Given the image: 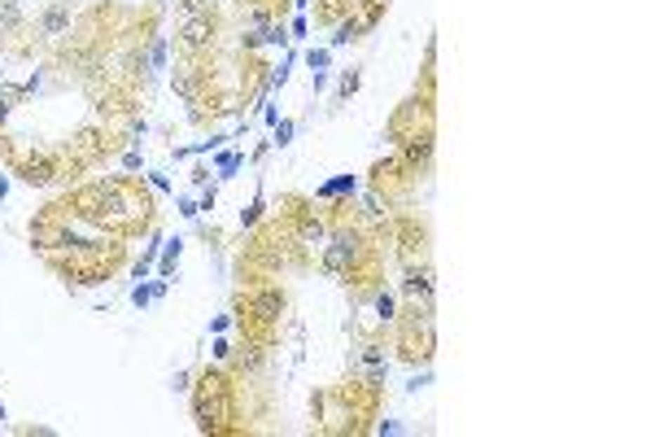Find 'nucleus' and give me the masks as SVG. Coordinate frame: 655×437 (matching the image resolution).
Returning <instances> with one entry per match:
<instances>
[{
  "instance_id": "f257e3e1",
  "label": "nucleus",
  "mask_w": 655,
  "mask_h": 437,
  "mask_svg": "<svg viewBox=\"0 0 655 437\" xmlns=\"http://www.w3.org/2000/svg\"><path fill=\"white\" fill-rule=\"evenodd\" d=\"M192 411L201 433H241V407H236V385L223 372H201L192 389Z\"/></svg>"
},
{
  "instance_id": "f03ea898",
  "label": "nucleus",
  "mask_w": 655,
  "mask_h": 437,
  "mask_svg": "<svg viewBox=\"0 0 655 437\" xmlns=\"http://www.w3.org/2000/svg\"><path fill=\"white\" fill-rule=\"evenodd\" d=\"M389 328H393V354H398V363H406V367H428L432 363V350H437L432 306L402 302L398 320H393Z\"/></svg>"
},
{
  "instance_id": "7ed1b4c3",
  "label": "nucleus",
  "mask_w": 655,
  "mask_h": 437,
  "mask_svg": "<svg viewBox=\"0 0 655 437\" xmlns=\"http://www.w3.org/2000/svg\"><path fill=\"white\" fill-rule=\"evenodd\" d=\"M415 184H420V175H411L406 162H402L398 153H393V157H385V162H376V167H371L367 193H376V197L385 202V210H389V206H402L406 197L415 193Z\"/></svg>"
},
{
  "instance_id": "20e7f679",
  "label": "nucleus",
  "mask_w": 655,
  "mask_h": 437,
  "mask_svg": "<svg viewBox=\"0 0 655 437\" xmlns=\"http://www.w3.org/2000/svg\"><path fill=\"white\" fill-rule=\"evenodd\" d=\"M437 131V118H432V92H415L406 105H398V114L389 118V141L402 145L411 136H424Z\"/></svg>"
},
{
  "instance_id": "39448f33",
  "label": "nucleus",
  "mask_w": 655,
  "mask_h": 437,
  "mask_svg": "<svg viewBox=\"0 0 655 437\" xmlns=\"http://www.w3.org/2000/svg\"><path fill=\"white\" fill-rule=\"evenodd\" d=\"M210 48H214V13L184 18V27H180V53L184 57H201Z\"/></svg>"
},
{
  "instance_id": "423d86ee",
  "label": "nucleus",
  "mask_w": 655,
  "mask_h": 437,
  "mask_svg": "<svg viewBox=\"0 0 655 437\" xmlns=\"http://www.w3.org/2000/svg\"><path fill=\"white\" fill-rule=\"evenodd\" d=\"M66 31H70V5H66V0H53L48 9H39V18H35V35L57 39V35H66Z\"/></svg>"
},
{
  "instance_id": "0eeeda50",
  "label": "nucleus",
  "mask_w": 655,
  "mask_h": 437,
  "mask_svg": "<svg viewBox=\"0 0 655 437\" xmlns=\"http://www.w3.org/2000/svg\"><path fill=\"white\" fill-rule=\"evenodd\" d=\"M354 193H359V180H354V175H332V180H324L319 188H315L319 202H350Z\"/></svg>"
},
{
  "instance_id": "6e6552de",
  "label": "nucleus",
  "mask_w": 655,
  "mask_h": 437,
  "mask_svg": "<svg viewBox=\"0 0 655 437\" xmlns=\"http://www.w3.org/2000/svg\"><path fill=\"white\" fill-rule=\"evenodd\" d=\"M371 302H376V324H381V328H389L393 320H398V297H393V293L376 289V293H371Z\"/></svg>"
},
{
  "instance_id": "1a4fd4ad",
  "label": "nucleus",
  "mask_w": 655,
  "mask_h": 437,
  "mask_svg": "<svg viewBox=\"0 0 655 437\" xmlns=\"http://www.w3.org/2000/svg\"><path fill=\"white\" fill-rule=\"evenodd\" d=\"M180 254H184V241L180 236H171V241H162V263H157V271H162V280H171L175 267H180Z\"/></svg>"
},
{
  "instance_id": "9d476101",
  "label": "nucleus",
  "mask_w": 655,
  "mask_h": 437,
  "mask_svg": "<svg viewBox=\"0 0 655 437\" xmlns=\"http://www.w3.org/2000/svg\"><path fill=\"white\" fill-rule=\"evenodd\" d=\"M241 167H245V153H241V149H227V153H214V175H218V180H232V175L241 171Z\"/></svg>"
},
{
  "instance_id": "9b49d317",
  "label": "nucleus",
  "mask_w": 655,
  "mask_h": 437,
  "mask_svg": "<svg viewBox=\"0 0 655 437\" xmlns=\"http://www.w3.org/2000/svg\"><path fill=\"white\" fill-rule=\"evenodd\" d=\"M354 39H363V27H359V18H341V22H336V35H332V44L328 48H345V44H354Z\"/></svg>"
},
{
  "instance_id": "f8f14e48",
  "label": "nucleus",
  "mask_w": 655,
  "mask_h": 437,
  "mask_svg": "<svg viewBox=\"0 0 655 437\" xmlns=\"http://www.w3.org/2000/svg\"><path fill=\"white\" fill-rule=\"evenodd\" d=\"M258 39H263V44H271V48H284V44H289V31H284V22H267L263 31H258Z\"/></svg>"
},
{
  "instance_id": "ddd939ff",
  "label": "nucleus",
  "mask_w": 655,
  "mask_h": 437,
  "mask_svg": "<svg viewBox=\"0 0 655 437\" xmlns=\"http://www.w3.org/2000/svg\"><path fill=\"white\" fill-rule=\"evenodd\" d=\"M306 66H310L315 74H324V70L332 66V48H310V53H306Z\"/></svg>"
},
{
  "instance_id": "4468645a",
  "label": "nucleus",
  "mask_w": 655,
  "mask_h": 437,
  "mask_svg": "<svg viewBox=\"0 0 655 437\" xmlns=\"http://www.w3.org/2000/svg\"><path fill=\"white\" fill-rule=\"evenodd\" d=\"M293 131H297V123H293V118H275V145H280V149L293 141Z\"/></svg>"
},
{
  "instance_id": "2eb2a0df",
  "label": "nucleus",
  "mask_w": 655,
  "mask_h": 437,
  "mask_svg": "<svg viewBox=\"0 0 655 437\" xmlns=\"http://www.w3.org/2000/svg\"><path fill=\"white\" fill-rule=\"evenodd\" d=\"M263 206H267V202H263V193H258V197H253V206H249V210H241V223H245V228H253L258 218H263Z\"/></svg>"
},
{
  "instance_id": "dca6fc26",
  "label": "nucleus",
  "mask_w": 655,
  "mask_h": 437,
  "mask_svg": "<svg viewBox=\"0 0 655 437\" xmlns=\"http://www.w3.org/2000/svg\"><path fill=\"white\" fill-rule=\"evenodd\" d=\"M180 13L197 18V13H210V0H180Z\"/></svg>"
},
{
  "instance_id": "f3484780",
  "label": "nucleus",
  "mask_w": 655,
  "mask_h": 437,
  "mask_svg": "<svg viewBox=\"0 0 655 437\" xmlns=\"http://www.w3.org/2000/svg\"><path fill=\"white\" fill-rule=\"evenodd\" d=\"M140 167H145L140 149H127V153H123V171H140Z\"/></svg>"
},
{
  "instance_id": "a211bd4d",
  "label": "nucleus",
  "mask_w": 655,
  "mask_h": 437,
  "mask_svg": "<svg viewBox=\"0 0 655 437\" xmlns=\"http://www.w3.org/2000/svg\"><path fill=\"white\" fill-rule=\"evenodd\" d=\"M180 214H184V218H197V214H201V202H192V197H180Z\"/></svg>"
},
{
  "instance_id": "6ab92c4d",
  "label": "nucleus",
  "mask_w": 655,
  "mask_h": 437,
  "mask_svg": "<svg viewBox=\"0 0 655 437\" xmlns=\"http://www.w3.org/2000/svg\"><path fill=\"white\" fill-rule=\"evenodd\" d=\"M354 88H359V70H350V74H341V101H345V96H350Z\"/></svg>"
},
{
  "instance_id": "aec40b11",
  "label": "nucleus",
  "mask_w": 655,
  "mask_h": 437,
  "mask_svg": "<svg viewBox=\"0 0 655 437\" xmlns=\"http://www.w3.org/2000/svg\"><path fill=\"white\" fill-rule=\"evenodd\" d=\"M149 188H157V193H171V180L162 171H149Z\"/></svg>"
},
{
  "instance_id": "412c9836",
  "label": "nucleus",
  "mask_w": 655,
  "mask_h": 437,
  "mask_svg": "<svg viewBox=\"0 0 655 437\" xmlns=\"http://www.w3.org/2000/svg\"><path fill=\"white\" fill-rule=\"evenodd\" d=\"M428 381H432V372H428V367H424V372H420V376H411V381H406V389H411V393H420V389H424V385H428Z\"/></svg>"
},
{
  "instance_id": "4be33fe9",
  "label": "nucleus",
  "mask_w": 655,
  "mask_h": 437,
  "mask_svg": "<svg viewBox=\"0 0 655 437\" xmlns=\"http://www.w3.org/2000/svg\"><path fill=\"white\" fill-rule=\"evenodd\" d=\"M9 114H13V96H9V92H0V127L9 123Z\"/></svg>"
},
{
  "instance_id": "5701e85b",
  "label": "nucleus",
  "mask_w": 655,
  "mask_h": 437,
  "mask_svg": "<svg viewBox=\"0 0 655 437\" xmlns=\"http://www.w3.org/2000/svg\"><path fill=\"white\" fill-rule=\"evenodd\" d=\"M214 359H218V363H227V359H232V346L223 341V337H218V341H214Z\"/></svg>"
},
{
  "instance_id": "b1692460",
  "label": "nucleus",
  "mask_w": 655,
  "mask_h": 437,
  "mask_svg": "<svg viewBox=\"0 0 655 437\" xmlns=\"http://www.w3.org/2000/svg\"><path fill=\"white\" fill-rule=\"evenodd\" d=\"M227 324H232V315H214V320H210V332H227Z\"/></svg>"
},
{
  "instance_id": "393cba45",
  "label": "nucleus",
  "mask_w": 655,
  "mask_h": 437,
  "mask_svg": "<svg viewBox=\"0 0 655 437\" xmlns=\"http://www.w3.org/2000/svg\"><path fill=\"white\" fill-rule=\"evenodd\" d=\"M306 31H310V22H306V18H297V22H293V35H289V39H306Z\"/></svg>"
},
{
  "instance_id": "a878e982",
  "label": "nucleus",
  "mask_w": 655,
  "mask_h": 437,
  "mask_svg": "<svg viewBox=\"0 0 655 437\" xmlns=\"http://www.w3.org/2000/svg\"><path fill=\"white\" fill-rule=\"evenodd\" d=\"M5 197H9V180H5V175H0V202H5Z\"/></svg>"
},
{
  "instance_id": "bb28decb",
  "label": "nucleus",
  "mask_w": 655,
  "mask_h": 437,
  "mask_svg": "<svg viewBox=\"0 0 655 437\" xmlns=\"http://www.w3.org/2000/svg\"><path fill=\"white\" fill-rule=\"evenodd\" d=\"M0 424H5V403H0Z\"/></svg>"
}]
</instances>
